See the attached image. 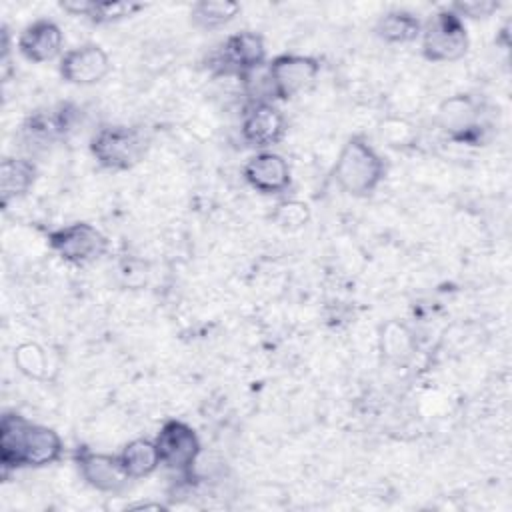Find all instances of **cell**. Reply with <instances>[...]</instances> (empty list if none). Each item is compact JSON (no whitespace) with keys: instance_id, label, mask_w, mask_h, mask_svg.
<instances>
[{"instance_id":"10","label":"cell","mask_w":512,"mask_h":512,"mask_svg":"<svg viewBox=\"0 0 512 512\" xmlns=\"http://www.w3.org/2000/svg\"><path fill=\"white\" fill-rule=\"evenodd\" d=\"M240 134L248 146L256 150H268L284 138L286 118L272 102L254 100L242 114Z\"/></svg>"},{"instance_id":"18","label":"cell","mask_w":512,"mask_h":512,"mask_svg":"<svg viewBox=\"0 0 512 512\" xmlns=\"http://www.w3.org/2000/svg\"><path fill=\"white\" fill-rule=\"evenodd\" d=\"M376 34L388 44H408L420 38L422 22L408 10H390L376 22Z\"/></svg>"},{"instance_id":"24","label":"cell","mask_w":512,"mask_h":512,"mask_svg":"<svg viewBox=\"0 0 512 512\" xmlns=\"http://www.w3.org/2000/svg\"><path fill=\"white\" fill-rule=\"evenodd\" d=\"M450 8L464 20V18H486L492 16L498 8L500 2L494 0H464V2H454Z\"/></svg>"},{"instance_id":"9","label":"cell","mask_w":512,"mask_h":512,"mask_svg":"<svg viewBox=\"0 0 512 512\" xmlns=\"http://www.w3.org/2000/svg\"><path fill=\"white\" fill-rule=\"evenodd\" d=\"M74 462L82 480L98 492L118 494L130 482L128 474L120 464L118 454L94 452L86 446H78L74 452Z\"/></svg>"},{"instance_id":"22","label":"cell","mask_w":512,"mask_h":512,"mask_svg":"<svg viewBox=\"0 0 512 512\" xmlns=\"http://www.w3.org/2000/svg\"><path fill=\"white\" fill-rule=\"evenodd\" d=\"M270 218L284 230H300L310 222V208L300 200H284L276 204Z\"/></svg>"},{"instance_id":"12","label":"cell","mask_w":512,"mask_h":512,"mask_svg":"<svg viewBox=\"0 0 512 512\" xmlns=\"http://www.w3.org/2000/svg\"><path fill=\"white\" fill-rule=\"evenodd\" d=\"M60 76L68 84L92 86L104 80L110 72V58L106 50L94 42L70 48L60 58Z\"/></svg>"},{"instance_id":"4","label":"cell","mask_w":512,"mask_h":512,"mask_svg":"<svg viewBox=\"0 0 512 512\" xmlns=\"http://www.w3.org/2000/svg\"><path fill=\"white\" fill-rule=\"evenodd\" d=\"M422 56L430 62H456L466 56L470 40L464 20L450 8L436 10L420 32Z\"/></svg>"},{"instance_id":"3","label":"cell","mask_w":512,"mask_h":512,"mask_svg":"<svg viewBox=\"0 0 512 512\" xmlns=\"http://www.w3.org/2000/svg\"><path fill=\"white\" fill-rule=\"evenodd\" d=\"M148 136L132 126H102L90 138V154L108 170H130L148 152Z\"/></svg>"},{"instance_id":"19","label":"cell","mask_w":512,"mask_h":512,"mask_svg":"<svg viewBox=\"0 0 512 512\" xmlns=\"http://www.w3.org/2000/svg\"><path fill=\"white\" fill-rule=\"evenodd\" d=\"M240 12V4L232 0H200L190 8V20L202 30H216L232 22Z\"/></svg>"},{"instance_id":"8","label":"cell","mask_w":512,"mask_h":512,"mask_svg":"<svg viewBox=\"0 0 512 512\" xmlns=\"http://www.w3.org/2000/svg\"><path fill=\"white\" fill-rule=\"evenodd\" d=\"M266 44L264 38L252 30H240L230 34L218 52L214 54V66L220 74L238 76L240 80H250V76L264 66Z\"/></svg>"},{"instance_id":"14","label":"cell","mask_w":512,"mask_h":512,"mask_svg":"<svg viewBox=\"0 0 512 512\" xmlns=\"http://www.w3.org/2000/svg\"><path fill=\"white\" fill-rule=\"evenodd\" d=\"M64 34L54 20L38 18L30 22L18 36V52L34 64L50 62L60 56Z\"/></svg>"},{"instance_id":"27","label":"cell","mask_w":512,"mask_h":512,"mask_svg":"<svg viewBox=\"0 0 512 512\" xmlns=\"http://www.w3.org/2000/svg\"><path fill=\"white\" fill-rule=\"evenodd\" d=\"M128 508H158V510H164L166 506H162L160 502H138V504H130Z\"/></svg>"},{"instance_id":"16","label":"cell","mask_w":512,"mask_h":512,"mask_svg":"<svg viewBox=\"0 0 512 512\" xmlns=\"http://www.w3.org/2000/svg\"><path fill=\"white\" fill-rule=\"evenodd\" d=\"M36 164L28 158L6 156L0 162V202L6 208L12 200L24 196L36 180Z\"/></svg>"},{"instance_id":"25","label":"cell","mask_w":512,"mask_h":512,"mask_svg":"<svg viewBox=\"0 0 512 512\" xmlns=\"http://www.w3.org/2000/svg\"><path fill=\"white\" fill-rule=\"evenodd\" d=\"M90 6H92V0H64L60 2V8L72 16H82L86 18L88 12H90Z\"/></svg>"},{"instance_id":"26","label":"cell","mask_w":512,"mask_h":512,"mask_svg":"<svg viewBox=\"0 0 512 512\" xmlns=\"http://www.w3.org/2000/svg\"><path fill=\"white\" fill-rule=\"evenodd\" d=\"M8 54H10V32H8V26L2 24V62L8 60Z\"/></svg>"},{"instance_id":"1","label":"cell","mask_w":512,"mask_h":512,"mask_svg":"<svg viewBox=\"0 0 512 512\" xmlns=\"http://www.w3.org/2000/svg\"><path fill=\"white\" fill-rule=\"evenodd\" d=\"M62 438L54 428L30 422L18 412H4L0 420V466L6 478L18 468H44L60 460Z\"/></svg>"},{"instance_id":"5","label":"cell","mask_w":512,"mask_h":512,"mask_svg":"<svg viewBox=\"0 0 512 512\" xmlns=\"http://www.w3.org/2000/svg\"><path fill=\"white\" fill-rule=\"evenodd\" d=\"M154 442L158 446L162 466L180 474L184 480L194 478V466L202 452V444L190 424L176 418L166 420L160 426Z\"/></svg>"},{"instance_id":"7","label":"cell","mask_w":512,"mask_h":512,"mask_svg":"<svg viewBox=\"0 0 512 512\" xmlns=\"http://www.w3.org/2000/svg\"><path fill=\"white\" fill-rule=\"evenodd\" d=\"M48 246L68 264L96 262L108 250V238L88 222H72L46 234Z\"/></svg>"},{"instance_id":"15","label":"cell","mask_w":512,"mask_h":512,"mask_svg":"<svg viewBox=\"0 0 512 512\" xmlns=\"http://www.w3.org/2000/svg\"><path fill=\"white\" fill-rule=\"evenodd\" d=\"M76 112L78 110L68 102L56 104L46 110H36L24 120L22 134L30 142H40V144L60 140L72 130L76 122Z\"/></svg>"},{"instance_id":"17","label":"cell","mask_w":512,"mask_h":512,"mask_svg":"<svg viewBox=\"0 0 512 512\" xmlns=\"http://www.w3.org/2000/svg\"><path fill=\"white\" fill-rule=\"evenodd\" d=\"M118 458L130 480L146 478L152 472H156L158 466H162L158 446L150 438H134L126 442Z\"/></svg>"},{"instance_id":"23","label":"cell","mask_w":512,"mask_h":512,"mask_svg":"<svg viewBox=\"0 0 512 512\" xmlns=\"http://www.w3.org/2000/svg\"><path fill=\"white\" fill-rule=\"evenodd\" d=\"M382 350L388 358H394V360H400V356L408 358L412 352V340L408 330L396 322L386 324L382 332Z\"/></svg>"},{"instance_id":"2","label":"cell","mask_w":512,"mask_h":512,"mask_svg":"<svg viewBox=\"0 0 512 512\" xmlns=\"http://www.w3.org/2000/svg\"><path fill=\"white\" fill-rule=\"evenodd\" d=\"M384 176L386 164L382 156L362 134L346 140L332 168V178L338 188L356 198L370 196Z\"/></svg>"},{"instance_id":"11","label":"cell","mask_w":512,"mask_h":512,"mask_svg":"<svg viewBox=\"0 0 512 512\" xmlns=\"http://www.w3.org/2000/svg\"><path fill=\"white\" fill-rule=\"evenodd\" d=\"M440 128L456 142L478 144L482 140L480 108L470 94H454L438 108Z\"/></svg>"},{"instance_id":"6","label":"cell","mask_w":512,"mask_h":512,"mask_svg":"<svg viewBox=\"0 0 512 512\" xmlns=\"http://www.w3.org/2000/svg\"><path fill=\"white\" fill-rule=\"evenodd\" d=\"M320 74V62L304 54H278L268 62L266 82L272 98L290 100L314 86Z\"/></svg>"},{"instance_id":"13","label":"cell","mask_w":512,"mask_h":512,"mask_svg":"<svg viewBox=\"0 0 512 512\" xmlns=\"http://www.w3.org/2000/svg\"><path fill=\"white\" fill-rule=\"evenodd\" d=\"M244 180L262 194H282L292 184L290 164L272 150H258L242 166Z\"/></svg>"},{"instance_id":"21","label":"cell","mask_w":512,"mask_h":512,"mask_svg":"<svg viewBox=\"0 0 512 512\" xmlns=\"http://www.w3.org/2000/svg\"><path fill=\"white\" fill-rule=\"evenodd\" d=\"M14 364L22 374H26L28 378H36V380L44 378L46 368H48V360H46L44 350L34 342L20 344L14 350Z\"/></svg>"},{"instance_id":"20","label":"cell","mask_w":512,"mask_h":512,"mask_svg":"<svg viewBox=\"0 0 512 512\" xmlns=\"http://www.w3.org/2000/svg\"><path fill=\"white\" fill-rule=\"evenodd\" d=\"M144 10L142 2H132V0H92L90 12L86 20L94 24H110L118 22L124 18L134 16L136 12Z\"/></svg>"}]
</instances>
